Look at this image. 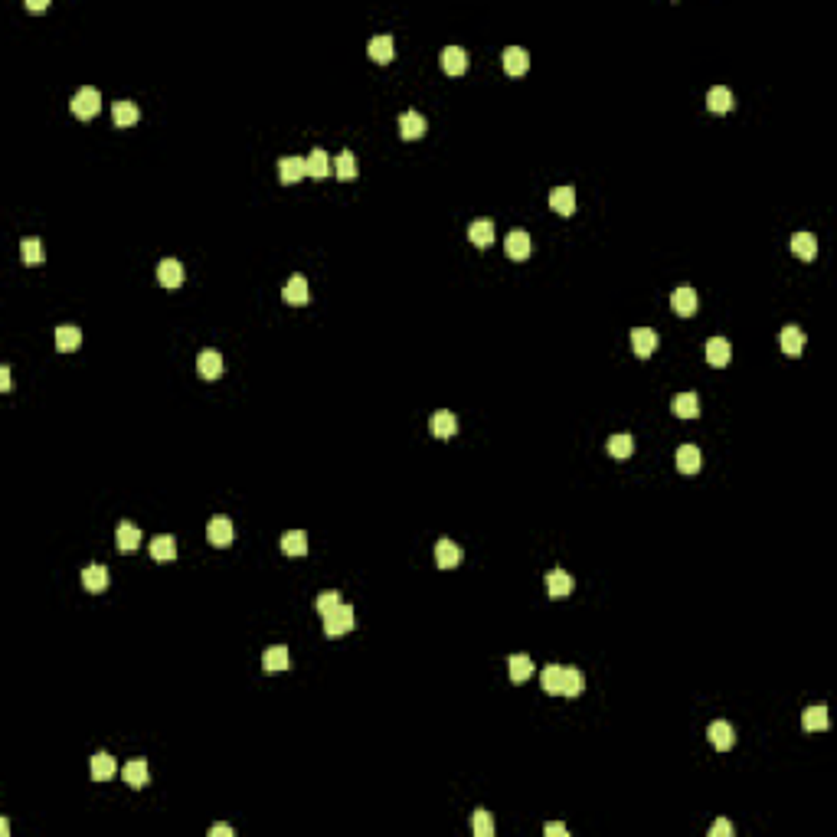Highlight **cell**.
<instances>
[{
  "label": "cell",
  "instance_id": "43",
  "mask_svg": "<svg viewBox=\"0 0 837 837\" xmlns=\"http://www.w3.org/2000/svg\"><path fill=\"white\" fill-rule=\"evenodd\" d=\"M20 258H23L26 265H40V262H43L40 239H23V242H20Z\"/></svg>",
  "mask_w": 837,
  "mask_h": 837
},
{
  "label": "cell",
  "instance_id": "17",
  "mask_svg": "<svg viewBox=\"0 0 837 837\" xmlns=\"http://www.w3.org/2000/svg\"><path fill=\"white\" fill-rule=\"evenodd\" d=\"M710 742L720 749V752H726V749H732V742H736V732H732V726L726 723V720H717V723H710L707 730Z\"/></svg>",
  "mask_w": 837,
  "mask_h": 837
},
{
  "label": "cell",
  "instance_id": "28",
  "mask_svg": "<svg viewBox=\"0 0 837 837\" xmlns=\"http://www.w3.org/2000/svg\"><path fill=\"white\" fill-rule=\"evenodd\" d=\"M196 370H200L203 379H216L219 373H223V357H219L216 350H203V354L196 357Z\"/></svg>",
  "mask_w": 837,
  "mask_h": 837
},
{
  "label": "cell",
  "instance_id": "38",
  "mask_svg": "<svg viewBox=\"0 0 837 837\" xmlns=\"http://www.w3.org/2000/svg\"><path fill=\"white\" fill-rule=\"evenodd\" d=\"M121 775H125V781H128L131 789H144L147 785V762L144 759H131Z\"/></svg>",
  "mask_w": 837,
  "mask_h": 837
},
{
  "label": "cell",
  "instance_id": "39",
  "mask_svg": "<svg viewBox=\"0 0 837 837\" xmlns=\"http://www.w3.org/2000/svg\"><path fill=\"white\" fill-rule=\"evenodd\" d=\"M151 556H154V559H174V556H177V539L170 537V533H164V537H154Z\"/></svg>",
  "mask_w": 837,
  "mask_h": 837
},
{
  "label": "cell",
  "instance_id": "23",
  "mask_svg": "<svg viewBox=\"0 0 837 837\" xmlns=\"http://www.w3.org/2000/svg\"><path fill=\"white\" fill-rule=\"evenodd\" d=\"M282 298L288 301V305H305L307 301V278L305 275H291L288 282H285V288H282Z\"/></svg>",
  "mask_w": 837,
  "mask_h": 837
},
{
  "label": "cell",
  "instance_id": "41",
  "mask_svg": "<svg viewBox=\"0 0 837 837\" xmlns=\"http://www.w3.org/2000/svg\"><path fill=\"white\" fill-rule=\"evenodd\" d=\"M539 684H543L547 693H559V687H563V668H559V664H547L543 674H539Z\"/></svg>",
  "mask_w": 837,
  "mask_h": 837
},
{
  "label": "cell",
  "instance_id": "26",
  "mask_svg": "<svg viewBox=\"0 0 837 837\" xmlns=\"http://www.w3.org/2000/svg\"><path fill=\"white\" fill-rule=\"evenodd\" d=\"M468 239L475 242L478 249H488L494 242V223L491 219H475V223L468 226Z\"/></svg>",
  "mask_w": 837,
  "mask_h": 837
},
{
  "label": "cell",
  "instance_id": "1",
  "mask_svg": "<svg viewBox=\"0 0 837 837\" xmlns=\"http://www.w3.org/2000/svg\"><path fill=\"white\" fill-rule=\"evenodd\" d=\"M321 618H324V635H327V638H340V635H347V631L354 628V609L340 602L334 612L321 615Z\"/></svg>",
  "mask_w": 837,
  "mask_h": 837
},
{
  "label": "cell",
  "instance_id": "2",
  "mask_svg": "<svg viewBox=\"0 0 837 837\" xmlns=\"http://www.w3.org/2000/svg\"><path fill=\"white\" fill-rule=\"evenodd\" d=\"M98 108H102V95H98V89H92V85H82V89L73 95V115L75 118H95Z\"/></svg>",
  "mask_w": 837,
  "mask_h": 837
},
{
  "label": "cell",
  "instance_id": "30",
  "mask_svg": "<svg viewBox=\"0 0 837 837\" xmlns=\"http://www.w3.org/2000/svg\"><path fill=\"white\" fill-rule=\"evenodd\" d=\"M791 252H795L798 258H805V262H814V256H818V239H814L811 233H795L791 236Z\"/></svg>",
  "mask_w": 837,
  "mask_h": 837
},
{
  "label": "cell",
  "instance_id": "49",
  "mask_svg": "<svg viewBox=\"0 0 837 837\" xmlns=\"http://www.w3.org/2000/svg\"><path fill=\"white\" fill-rule=\"evenodd\" d=\"M0 389L10 393V367H0Z\"/></svg>",
  "mask_w": 837,
  "mask_h": 837
},
{
  "label": "cell",
  "instance_id": "19",
  "mask_svg": "<svg viewBox=\"0 0 837 837\" xmlns=\"http://www.w3.org/2000/svg\"><path fill=\"white\" fill-rule=\"evenodd\" d=\"M426 128H428V125H426V118H422L418 112H406L403 118H399V135H403L406 141H418V137L426 135Z\"/></svg>",
  "mask_w": 837,
  "mask_h": 837
},
{
  "label": "cell",
  "instance_id": "27",
  "mask_svg": "<svg viewBox=\"0 0 837 837\" xmlns=\"http://www.w3.org/2000/svg\"><path fill=\"white\" fill-rule=\"evenodd\" d=\"M670 412H674L677 418H697V412H700V399H697V393H680V396H674V403H670Z\"/></svg>",
  "mask_w": 837,
  "mask_h": 837
},
{
  "label": "cell",
  "instance_id": "5",
  "mask_svg": "<svg viewBox=\"0 0 837 837\" xmlns=\"http://www.w3.org/2000/svg\"><path fill=\"white\" fill-rule=\"evenodd\" d=\"M157 282H161L164 288H180V285H184V262L164 258L161 265H157Z\"/></svg>",
  "mask_w": 837,
  "mask_h": 837
},
{
  "label": "cell",
  "instance_id": "21",
  "mask_svg": "<svg viewBox=\"0 0 837 837\" xmlns=\"http://www.w3.org/2000/svg\"><path fill=\"white\" fill-rule=\"evenodd\" d=\"M435 563L442 566V569H451V566L461 563V549L458 543H451V539H438L435 543Z\"/></svg>",
  "mask_w": 837,
  "mask_h": 837
},
{
  "label": "cell",
  "instance_id": "37",
  "mask_svg": "<svg viewBox=\"0 0 837 837\" xmlns=\"http://www.w3.org/2000/svg\"><path fill=\"white\" fill-rule=\"evenodd\" d=\"M586 690V677H582L579 668H563V687H559V693H566V697H579V693Z\"/></svg>",
  "mask_w": 837,
  "mask_h": 837
},
{
  "label": "cell",
  "instance_id": "33",
  "mask_svg": "<svg viewBox=\"0 0 837 837\" xmlns=\"http://www.w3.org/2000/svg\"><path fill=\"white\" fill-rule=\"evenodd\" d=\"M370 56L377 59V63H393V56H396V43H393V36H373L370 40Z\"/></svg>",
  "mask_w": 837,
  "mask_h": 837
},
{
  "label": "cell",
  "instance_id": "48",
  "mask_svg": "<svg viewBox=\"0 0 837 837\" xmlns=\"http://www.w3.org/2000/svg\"><path fill=\"white\" fill-rule=\"evenodd\" d=\"M543 834L547 837H566V828L563 824H543Z\"/></svg>",
  "mask_w": 837,
  "mask_h": 837
},
{
  "label": "cell",
  "instance_id": "46",
  "mask_svg": "<svg viewBox=\"0 0 837 837\" xmlns=\"http://www.w3.org/2000/svg\"><path fill=\"white\" fill-rule=\"evenodd\" d=\"M710 837H732V824L726 821V818H720V821L713 824V831H710Z\"/></svg>",
  "mask_w": 837,
  "mask_h": 837
},
{
  "label": "cell",
  "instance_id": "18",
  "mask_svg": "<svg viewBox=\"0 0 837 837\" xmlns=\"http://www.w3.org/2000/svg\"><path fill=\"white\" fill-rule=\"evenodd\" d=\"M115 543H118L121 553H135L137 547H141V530H137L135 523H118V533H115Z\"/></svg>",
  "mask_w": 837,
  "mask_h": 837
},
{
  "label": "cell",
  "instance_id": "31",
  "mask_svg": "<svg viewBox=\"0 0 837 837\" xmlns=\"http://www.w3.org/2000/svg\"><path fill=\"white\" fill-rule=\"evenodd\" d=\"M79 344H82V330L79 327H73V324L56 327V350L69 354V350H79Z\"/></svg>",
  "mask_w": 837,
  "mask_h": 837
},
{
  "label": "cell",
  "instance_id": "3",
  "mask_svg": "<svg viewBox=\"0 0 837 837\" xmlns=\"http://www.w3.org/2000/svg\"><path fill=\"white\" fill-rule=\"evenodd\" d=\"M206 537L213 547H229L236 539V527L229 517H213V520L206 523Z\"/></svg>",
  "mask_w": 837,
  "mask_h": 837
},
{
  "label": "cell",
  "instance_id": "7",
  "mask_svg": "<svg viewBox=\"0 0 837 837\" xmlns=\"http://www.w3.org/2000/svg\"><path fill=\"white\" fill-rule=\"evenodd\" d=\"M504 69H507V75H527V69H530V53L523 46H507L504 49Z\"/></svg>",
  "mask_w": 837,
  "mask_h": 837
},
{
  "label": "cell",
  "instance_id": "13",
  "mask_svg": "<svg viewBox=\"0 0 837 837\" xmlns=\"http://www.w3.org/2000/svg\"><path fill=\"white\" fill-rule=\"evenodd\" d=\"M438 63H442V69L448 75H461L465 73V65H468V56H465V49L461 46H445L442 56H438Z\"/></svg>",
  "mask_w": 837,
  "mask_h": 837
},
{
  "label": "cell",
  "instance_id": "29",
  "mask_svg": "<svg viewBox=\"0 0 837 837\" xmlns=\"http://www.w3.org/2000/svg\"><path fill=\"white\" fill-rule=\"evenodd\" d=\"M801 726H805V732L828 730V707H824V703H814V707H808L805 713H801Z\"/></svg>",
  "mask_w": 837,
  "mask_h": 837
},
{
  "label": "cell",
  "instance_id": "45",
  "mask_svg": "<svg viewBox=\"0 0 837 837\" xmlns=\"http://www.w3.org/2000/svg\"><path fill=\"white\" fill-rule=\"evenodd\" d=\"M340 605V592H334V589H327V592H321V596L314 599V609L321 615H327V612H334Z\"/></svg>",
  "mask_w": 837,
  "mask_h": 837
},
{
  "label": "cell",
  "instance_id": "10",
  "mask_svg": "<svg viewBox=\"0 0 837 837\" xmlns=\"http://www.w3.org/2000/svg\"><path fill=\"white\" fill-rule=\"evenodd\" d=\"M700 461H703V455L697 445H680V448H677V471H680V475H697V471H700Z\"/></svg>",
  "mask_w": 837,
  "mask_h": 837
},
{
  "label": "cell",
  "instance_id": "25",
  "mask_svg": "<svg viewBox=\"0 0 837 837\" xmlns=\"http://www.w3.org/2000/svg\"><path fill=\"white\" fill-rule=\"evenodd\" d=\"M547 592L556 599H563L572 592V576L566 569H549L547 572Z\"/></svg>",
  "mask_w": 837,
  "mask_h": 837
},
{
  "label": "cell",
  "instance_id": "50",
  "mask_svg": "<svg viewBox=\"0 0 837 837\" xmlns=\"http://www.w3.org/2000/svg\"><path fill=\"white\" fill-rule=\"evenodd\" d=\"M26 10H33V14H40V10H46V4H43V0H30V4H26Z\"/></svg>",
  "mask_w": 837,
  "mask_h": 837
},
{
  "label": "cell",
  "instance_id": "8",
  "mask_svg": "<svg viewBox=\"0 0 837 837\" xmlns=\"http://www.w3.org/2000/svg\"><path fill=\"white\" fill-rule=\"evenodd\" d=\"M305 174H307L305 157H295V154H288V157H282V161H278V177H282V184H298Z\"/></svg>",
  "mask_w": 837,
  "mask_h": 837
},
{
  "label": "cell",
  "instance_id": "6",
  "mask_svg": "<svg viewBox=\"0 0 837 837\" xmlns=\"http://www.w3.org/2000/svg\"><path fill=\"white\" fill-rule=\"evenodd\" d=\"M549 209H556L559 216H572V213H576V190H572V186H556V190H549Z\"/></svg>",
  "mask_w": 837,
  "mask_h": 837
},
{
  "label": "cell",
  "instance_id": "11",
  "mask_svg": "<svg viewBox=\"0 0 837 837\" xmlns=\"http://www.w3.org/2000/svg\"><path fill=\"white\" fill-rule=\"evenodd\" d=\"M108 582H112V576H108V569H105V566L92 563V566H85V569H82V586L89 589V592H105V589H108Z\"/></svg>",
  "mask_w": 837,
  "mask_h": 837
},
{
  "label": "cell",
  "instance_id": "24",
  "mask_svg": "<svg viewBox=\"0 0 837 837\" xmlns=\"http://www.w3.org/2000/svg\"><path fill=\"white\" fill-rule=\"evenodd\" d=\"M262 668L265 670H288L291 668V654H288V648L285 644H275V648H268L265 654H262Z\"/></svg>",
  "mask_w": 837,
  "mask_h": 837
},
{
  "label": "cell",
  "instance_id": "36",
  "mask_svg": "<svg viewBox=\"0 0 837 837\" xmlns=\"http://www.w3.org/2000/svg\"><path fill=\"white\" fill-rule=\"evenodd\" d=\"M282 553L285 556H305L307 553V533L305 530H288L282 537Z\"/></svg>",
  "mask_w": 837,
  "mask_h": 837
},
{
  "label": "cell",
  "instance_id": "12",
  "mask_svg": "<svg viewBox=\"0 0 837 837\" xmlns=\"http://www.w3.org/2000/svg\"><path fill=\"white\" fill-rule=\"evenodd\" d=\"M779 344H781V350L789 357H798L801 350H805V330L801 327H795V324H789V327H781V334H779Z\"/></svg>",
  "mask_w": 837,
  "mask_h": 837
},
{
  "label": "cell",
  "instance_id": "20",
  "mask_svg": "<svg viewBox=\"0 0 837 837\" xmlns=\"http://www.w3.org/2000/svg\"><path fill=\"white\" fill-rule=\"evenodd\" d=\"M458 432V418H455V412L448 409H438L432 416V435L435 438H451V435Z\"/></svg>",
  "mask_w": 837,
  "mask_h": 837
},
{
  "label": "cell",
  "instance_id": "34",
  "mask_svg": "<svg viewBox=\"0 0 837 837\" xmlns=\"http://www.w3.org/2000/svg\"><path fill=\"white\" fill-rule=\"evenodd\" d=\"M507 670H510V680H514V684H527V680L533 677V660L527 658V654H514L510 664H507Z\"/></svg>",
  "mask_w": 837,
  "mask_h": 837
},
{
  "label": "cell",
  "instance_id": "32",
  "mask_svg": "<svg viewBox=\"0 0 837 837\" xmlns=\"http://www.w3.org/2000/svg\"><path fill=\"white\" fill-rule=\"evenodd\" d=\"M305 164H307V174H311V177H317V180L330 174V157H327V151H324V147H314V151L305 157Z\"/></svg>",
  "mask_w": 837,
  "mask_h": 837
},
{
  "label": "cell",
  "instance_id": "15",
  "mask_svg": "<svg viewBox=\"0 0 837 837\" xmlns=\"http://www.w3.org/2000/svg\"><path fill=\"white\" fill-rule=\"evenodd\" d=\"M631 347L638 357H651L658 350V334L651 327H635L631 330Z\"/></svg>",
  "mask_w": 837,
  "mask_h": 837
},
{
  "label": "cell",
  "instance_id": "9",
  "mask_svg": "<svg viewBox=\"0 0 837 837\" xmlns=\"http://www.w3.org/2000/svg\"><path fill=\"white\" fill-rule=\"evenodd\" d=\"M670 307H674L680 317H690V314L697 311V291H693L690 285H680V288H674V295H670Z\"/></svg>",
  "mask_w": 837,
  "mask_h": 837
},
{
  "label": "cell",
  "instance_id": "16",
  "mask_svg": "<svg viewBox=\"0 0 837 837\" xmlns=\"http://www.w3.org/2000/svg\"><path fill=\"white\" fill-rule=\"evenodd\" d=\"M732 105H736V98H732V92L726 89V85H713V89L707 92V108L717 115H726L732 112Z\"/></svg>",
  "mask_w": 837,
  "mask_h": 837
},
{
  "label": "cell",
  "instance_id": "35",
  "mask_svg": "<svg viewBox=\"0 0 837 837\" xmlns=\"http://www.w3.org/2000/svg\"><path fill=\"white\" fill-rule=\"evenodd\" d=\"M115 772H118V765H115V759L108 752H95L92 756V779L95 781H108Z\"/></svg>",
  "mask_w": 837,
  "mask_h": 837
},
{
  "label": "cell",
  "instance_id": "14",
  "mask_svg": "<svg viewBox=\"0 0 837 837\" xmlns=\"http://www.w3.org/2000/svg\"><path fill=\"white\" fill-rule=\"evenodd\" d=\"M112 118L118 128H131V125H137V118H141V108H137L135 102H128V98H121V102L112 105Z\"/></svg>",
  "mask_w": 837,
  "mask_h": 837
},
{
  "label": "cell",
  "instance_id": "40",
  "mask_svg": "<svg viewBox=\"0 0 837 837\" xmlns=\"http://www.w3.org/2000/svg\"><path fill=\"white\" fill-rule=\"evenodd\" d=\"M334 174H337L340 180L357 177V157H354V151H340L337 157H334Z\"/></svg>",
  "mask_w": 837,
  "mask_h": 837
},
{
  "label": "cell",
  "instance_id": "42",
  "mask_svg": "<svg viewBox=\"0 0 837 837\" xmlns=\"http://www.w3.org/2000/svg\"><path fill=\"white\" fill-rule=\"evenodd\" d=\"M471 831H475V837H491L494 834V821L491 814L484 811V808H478L475 814H471Z\"/></svg>",
  "mask_w": 837,
  "mask_h": 837
},
{
  "label": "cell",
  "instance_id": "4",
  "mask_svg": "<svg viewBox=\"0 0 837 837\" xmlns=\"http://www.w3.org/2000/svg\"><path fill=\"white\" fill-rule=\"evenodd\" d=\"M533 242H530V233H523V229H510L507 233V242H504V252H507L514 262H523V258L530 256Z\"/></svg>",
  "mask_w": 837,
  "mask_h": 837
},
{
  "label": "cell",
  "instance_id": "44",
  "mask_svg": "<svg viewBox=\"0 0 837 837\" xmlns=\"http://www.w3.org/2000/svg\"><path fill=\"white\" fill-rule=\"evenodd\" d=\"M609 451H612L615 458H628V455L635 451V438H631V435H612V438H609Z\"/></svg>",
  "mask_w": 837,
  "mask_h": 837
},
{
  "label": "cell",
  "instance_id": "47",
  "mask_svg": "<svg viewBox=\"0 0 837 837\" xmlns=\"http://www.w3.org/2000/svg\"><path fill=\"white\" fill-rule=\"evenodd\" d=\"M233 834L236 831L229 828V824H213V828H209V837H233Z\"/></svg>",
  "mask_w": 837,
  "mask_h": 837
},
{
  "label": "cell",
  "instance_id": "22",
  "mask_svg": "<svg viewBox=\"0 0 837 837\" xmlns=\"http://www.w3.org/2000/svg\"><path fill=\"white\" fill-rule=\"evenodd\" d=\"M730 357H732V350H730V340L726 337H710L707 340V363L710 367H726Z\"/></svg>",
  "mask_w": 837,
  "mask_h": 837
}]
</instances>
